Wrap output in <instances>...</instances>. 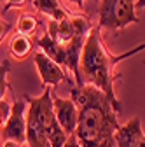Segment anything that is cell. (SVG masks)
Instances as JSON below:
<instances>
[{"mask_svg": "<svg viewBox=\"0 0 145 147\" xmlns=\"http://www.w3.org/2000/svg\"><path fill=\"white\" fill-rule=\"evenodd\" d=\"M72 100L79 107V123L74 135L81 147H115V131L121 126L119 112L103 91L93 84L75 86Z\"/></svg>", "mask_w": 145, "mask_h": 147, "instance_id": "1", "label": "cell"}, {"mask_svg": "<svg viewBox=\"0 0 145 147\" xmlns=\"http://www.w3.org/2000/svg\"><path fill=\"white\" fill-rule=\"evenodd\" d=\"M142 49H145V44H140V46L133 47L131 51H126L122 54H112L101 40V28L98 25L93 26V30L86 37L82 58H81V70L87 77L89 84L96 86L100 91H103L107 95V98L110 100L112 107L117 112L121 110V105H119V100L114 91V79H115L114 68L117 67L119 61L140 53Z\"/></svg>", "mask_w": 145, "mask_h": 147, "instance_id": "2", "label": "cell"}, {"mask_svg": "<svg viewBox=\"0 0 145 147\" xmlns=\"http://www.w3.org/2000/svg\"><path fill=\"white\" fill-rule=\"evenodd\" d=\"M26 100H28V110L46 130L51 147H65L70 137L66 135V131L60 126V123L56 119V114H54V109H52L51 89L46 88L40 96H35V98L26 96Z\"/></svg>", "mask_w": 145, "mask_h": 147, "instance_id": "3", "label": "cell"}, {"mask_svg": "<svg viewBox=\"0 0 145 147\" xmlns=\"http://www.w3.org/2000/svg\"><path fill=\"white\" fill-rule=\"evenodd\" d=\"M138 21L136 0H101L98 20L100 28L121 30Z\"/></svg>", "mask_w": 145, "mask_h": 147, "instance_id": "4", "label": "cell"}, {"mask_svg": "<svg viewBox=\"0 0 145 147\" xmlns=\"http://www.w3.org/2000/svg\"><path fill=\"white\" fill-rule=\"evenodd\" d=\"M26 110H28L26 96L12 103L11 116L4 123V131H2L5 140H14L17 144L26 142Z\"/></svg>", "mask_w": 145, "mask_h": 147, "instance_id": "5", "label": "cell"}, {"mask_svg": "<svg viewBox=\"0 0 145 147\" xmlns=\"http://www.w3.org/2000/svg\"><path fill=\"white\" fill-rule=\"evenodd\" d=\"M52 109L60 126L66 131L68 137L75 133V128L79 123V107L72 98H61V96H54L52 95Z\"/></svg>", "mask_w": 145, "mask_h": 147, "instance_id": "6", "label": "cell"}, {"mask_svg": "<svg viewBox=\"0 0 145 147\" xmlns=\"http://www.w3.org/2000/svg\"><path fill=\"white\" fill-rule=\"evenodd\" d=\"M33 61H35V67H37V72L40 76V81L44 82L46 88L58 86L60 82H63L66 79L63 67L58 65L56 61H52L51 58H47L42 51L33 54Z\"/></svg>", "mask_w": 145, "mask_h": 147, "instance_id": "7", "label": "cell"}, {"mask_svg": "<svg viewBox=\"0 0 145 147\" xmlns=\"http://www.w3.org/2000/svg\"><path fill=\"white\" fill-rule=\"evenodd\" d=\"M143 137L145 133L142 130L140 117H133L126 124H121L115 131V147H136Z\"/></svg>", "mask_w": 145, "mask_h": 147, "instance_id": "8", "label": "cell"}, {"mask_svg": "<svg viewBox=\"0 0 145 147\" xmlns=\"http://www.w3.org/2000/svg\"><path fill=\"white\" fill-rule=\"evenodd\" d=\"M37 46H39V49L46 54L47 58H51L52 61H56V63L61 65V67H66V53H65V46L60 44L58 40H54L47 32L37 40Z\"/></svg>", "mask_w": 145, "mask_h": 147, "instance_id": "9", "label": "cell"}, {"mask_svg": "<svg viewBox=\"0 0 145 147\" xmlns=\"http://www.w3.org/2000/svg\"><path fill=\"white\" fill-rule=\"evenodd\" d=\"M47 33L52 37L54 40H58L63 46L68 44L75 37V32H74V26H72L70 18H66V20H63V21L49 20V23H47Z\"/></svg>", "mask_w": 145, "mask_h": 147, "instance_id": "10", "label": "cell"}, {"mask_svg": "<svg viewBox=\"0 0 145 147\" xmlns=\"http://www.w3.org/2000/svg\"><path fill=\"white\" fill-rule=\"evenodd\" d=\"M33 7L44 12L46 16H49L54 21H63L68 18L65 9L60 4V0H33Z\"/></svg>", "mask_w": 145, "mask_h": 147, "instance_id": "11", "label": "cell"}, {"mask_svg": "<svg viewBox=\"0 0 145 147\" xmlns=\"http://www.w3.org/2000/svg\"><path fill=\"white\" fill-rule=\"evenodd\" d=\"M9 49H11V54L16 60H25L28 54L32 53V40L28 39L26 35L17 33L16 37H12Z\"/></svg>", "mask_w": 145, "mask_h": 147, "instance_id": "12", "label": "cell"}, {"mask_svg": "<svg viewBox=\"0 0 145 147\" xmlns=\"http://www.w3.org/2000/svg\"><path fill=\"white\" fill-rule=\"evenodd\" d=\"M70 21H72V26H74L75 37H87L89 32L93 30L91 23H89L86 16H74V18H70Z\"/></svg>", "mask_w": 145, "mask_h": 147, "instance_id": "13", "label": "cell"}, {"mask_svg": "<svg viewBox=\"0 0 145 147\" xmlns=\"http://www.w3.org/2000/svg\"><path fill=\"white\" fill-rule=\"evenodd\" d=\"M35 30H37V20H35L33 16L30 14H23L19 20H17V32H19L21 35H30L33 33Z\"/></svg>", "mask_w": 145, "mask_h": 147, "instance_id": "14", "label": "cell"}, {"mask_svg": "<svg viewBox=\"0 0 145 147\" xmlns=\"http://www.w3.org/2000/svg\"><path fill=\"white\" fill-rule=\"evenodd\" d=\"M9 70H11L9 61L0 63V102L4 100L5 91H7V74H9Z\"/></svg>", "mask_w": 145, "mask_h": 147, "instance_id": "15", "label": "cell"}, {"mask_svg": "<svg viewBox=\"0 0 145 147\" xmlns=\"http://www.w3.org/2000/svg\"><path fill=\"white\" fill-rule=\"evenodd\" d=\"M11 110H12V105H11V103H7L5 100L0 102V119H2V123H5V121L9 119Z\"/></svg>", "mask_w": 145, "mask_h": 147, "instance_id": "16", "label": "cell"}, {"mask_svg": "<svg viewBox=\"0 0 145 147\" xmlns=\"http://www.w3.org/2000/svg\"><path fill=\"white\" fill-rule=\"evenodd\" d=\"M25 4H26V0H7V5L4 7V12L12 9V7H23Z\"/></svg>", "mask_w": 145, "mask_h": 147, "instance_id": "17", "label": "cell"}, {"mask_svg": "<svg viewBox=\"0 0 145 147\" xmlns=\"http://www.w3.org/2000/svg\"><path fill=\"white\" fill-rule=\"evenodd\" d=\"M9 23H5L4 20H0V42H2V39H4V35L9 32Z\"/></svg>", "mask_w": 145, "mask_h": 147, "instance_id": "18", "label": "cell"}, {"mask_svg": "<svg viewBox=\"0 0 145 147\" xmlns=\"http://www.w3.org/2000/svg\"><path fill=\"white\" fill-rule=\"evenodd\" d=\"M65 147H81V144H79V140L75 138V135H72V137L68 138V142H66Z\"/></svg>", "mask_w": 145, "mask_h": 147, "instance_id": "19", "label": "cell"}, {"mask_svg": "<svg viewBox=\"0 0 145 147\" xmlns=\"http://www.w3.org/2000/svg\"><path fill=\"white\" fill-rule=\"evenodd\" d=\"M2 147H21V144H17V142H14V140H4Z\"/></svg>", "mask_w": 145, "mask_h": 147, "instance_id": "20", "label": "cell"}, {"mask_svg": "<svg viewBox=\"0 0 145 147\" xmlns=\"http://www.w3.org/2000/svg\"><path fill=\"white\" fill-rule=\"evenodd\" d=\"M145 9V0H136V11Z\"/></svg>", "mask_w": 145, "mask_h": 147, "instance_id": "21", "label": "cell"}, {"mask_svg": "<svg viewBox=\"0 0 145 147\" xmlns=\"http://www.w3.org/2000/svg\"><path fill=\"white\" fill-rule=\"evenodd\" d=\"M70 2H74V4H77L79 7H82V4H84V0H70Z\"/></svg>", "mask_w": 145, "mask_h": 147, "instance_id": "22", "label": "cell"}, {"mask_svg": "<svg viewBox=\"0 0 145 147\" xmlns=\"http://www.w3.org/2000/svg\"><path fill=\"white\" fill-rule=\"evenodd\" d=\"M136 147H145V137H143V138L138 142V145H136Z\"/></svg>", "mask_w": 145, "mask_h": 147, "instance_id": "23", "label": "cell"}, {"mask_svg": "<svg viewBox=\"0 0 145 147\" xmlns=\"http://www.w3.org/2000/svg\"><path fill=\"white\" fill-rule=\"evenodd\" d=\"M0 124H2V119H0Z\"/></svg>", "mask_w": 145, "mask_h": 147, "instance_id": "24", "label": "cell"}]
</instances>
